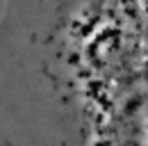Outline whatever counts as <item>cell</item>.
Masks as SVG:
<instances>
[{"label": "cell", "mask_w": 148, "mask_h": 146, "mask_svg": "<svg viewBox=\"0 0 148 146\" xmlns=\"http://www.w3.org/2000/svg\"><path fill=\"white\" fill-rule=\"evenodd\" d=\"M0 146H148V0H0Z\"/></svg>", "instance_id": "obj_1"}]
</instances>
